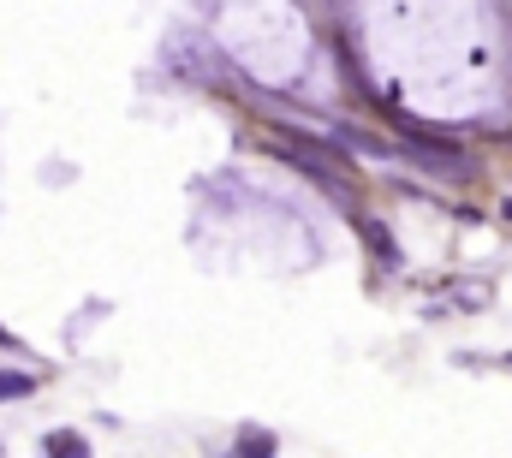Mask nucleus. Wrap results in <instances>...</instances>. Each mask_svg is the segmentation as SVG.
<instances>
[{
  "label": "nucleus",
  "mask_w": 512,
  "mask_h": 458,
  "mask_svg": "<svg viewBox=\"0 0 512 458\" xmlns=\"http://www.w3.org/2000/svg\"><path fill=\"white\" fill-rule=\"evenodd\" d=\"M274 155H280L286 167H298V173H310V179H316L322 191H334V197H346V179H340V173H334L328 161H316L310 149H298V143H274Z\"/></svg>",
  "instance_id": "1"
},
{
  "label": "nucleus",
  "mask_w": 512,
  "mask_h": 458,
  "mask_svg": "<svg viewBox=\"0 0 512 458\" xmlns=\"http://www.w3.org/2000/svg\"><path fill=\"white\" fill-rule=\"evenodd\" d=\"M42 447H48V458H90V447H84L78 435H66V429H60V435H48Z\"/></svg>",
  "instance_id": "2"
},
{
  "label": "nucleus",
  "mask_w": 512,
  "mask_h": 458,
  "mask_svg": "<svg viewBox=\"0 0 512 458\" xmlns=\"http://www.w3.org/2000/svg\"><path fill=\"white\" fill-rule=\"evenodd\" d=\"M36 387V375H24V369H0V399H24Z\"/></svg>",
  "instance_id": "3"
},
{
  "label": "nucleus",
  "mask_w": 512,
  "mask_h": 458,
  "mask_svg": "<svg viewBox=\"0 0 512 458\" xmlns=\"http://www.w3.org/2000/svg\"><path fill=\"white\" fill-rule=\"evenodd\" d=\"M274 447H268V435H245L239 441V453H227V458H268Z\"/></svg>",
  "instance_id": "4"
},
{
  "label": "nucleus",
  "mask_w": 512,
  "mask_h": 458,
  "mask_svg": "<svg viewBox=\"0 0 512 458\" xmlns=\"http://www.w3.org/2000/svg\"><path fill=\"white\" fill-rule=\"evenodd\" d=\"M0 340H6V328H0Z\"/></svg>",
  "instance_id": "5"
}]
</instances>
